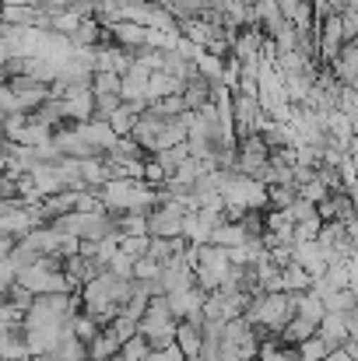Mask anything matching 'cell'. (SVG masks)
<instances>
[{
	"label": "cell",
	"mask_w": 358,
	"mask_h": 361,
	"mask_svg": "<svg viewBox=\"0 0 358 361\" xmlns=\"http://www.w3.org/2000/svg\"><path fill=\"white\" fill-rule=\"evenodd\" d=\"M176 351L183 355V361H201V344H204V334L201 326H190V323H176V337H172Z\"/></svg>",
	"instance_id": "1"
},
{
	"label": "cell",
	"mask_w": 358,
	"mask_h": 361,
	"mask_svg": "<svg viewBox=\"0 0 358 361\" xmlns=\"http://www.w3.org/2000/svg\"><path fill=\"white\" fill-rule=\"evenodd\" d=\"M292 355H295V361H323L327 355H330V348H327L320 337H309V341L295 344V348H292Z\"/></svg>",
	"instance_id": "2"
},
{
	"label": "cell",
	"mask_w": 358,
	"mask_h": 361,
	"mask_svg": "<svg viewBox=\"0 0 358 361\" xmlns=\"http://www.w3.org/2000/svg\"><path fill=\"white\" fill-rule=\"evenodd\" d=\"M144 355H148V344H144L137 334H133L130 341H123V344H119V358L123 361H144Z\"/></svg>",
	"instance_id": "3"
},
{
	"label": "cell",
	"mask_w": 358,
	"mask_h": 361,
	"mask_svg": "<svg viewBox=\"0 0 358 361\" xmlns=\"http://www.w3.org/2000/svg\"><path fill=\"white\" fill-rule=\"evenodd\" d=\"M144 361H183V355L176 351V344L172 348H158V351H148Z\"/></svg>",
	"instance_id": "4"
},
{
	"label": "cell",
	"mask_w": 358,
	"mask_h": 361,
	"mask_svg": "<svg viewBox=\"0 0 358 361\" xmlns=\"http://www.w3.org/2000/svg\"><path fill=\"white\" fill-rule=\"evenodd\" d=\"M323 361H355V348H352V341L345 344V348H338V351H330Z\"/></svg>",
	"instance_id": "5"
}]
</instances>
